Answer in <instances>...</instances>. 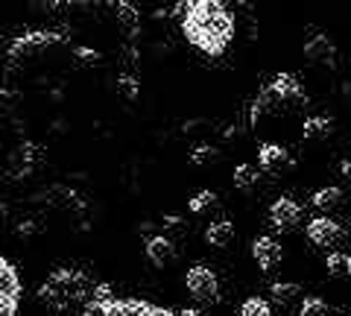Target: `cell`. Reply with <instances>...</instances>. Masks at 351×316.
<instances>
[{"mask_svg":"<svg viewBox=\"0 0 351 316\" xmlns=\"http://www.w3.org/2000/svg\"><path fill=\"white\" fill-rule=\"evenodd\" d=\"M234 237H237V232L228 220H217V223H211L205 228V243L214 246V249H228L234 243Z\"/></svg>","mask_w":351,"mask_h":316,"instance_id":"cell-17","label":"cell"},{"mask_svg":"<svg viewBox=\"0 0 351 316\" xmlns=\"http://www.w3.org/2000/svg\"><path fill=\"white\" fill-rule=\"evenodd\" d=\"M0 290H21V276L9 258L0 255Z\"/></svg>","mask_w":351,"mask_h":316,"instance_id":"cell-23","label":"cell"},{"mask_svg":"<svg viewBox=\"0 0 351 316\" xmlns=\"http://www.w3.org/2000/svg\"><path fill=\"white\" fill-rule=\"evenodd\" d=\"M21 296H24V287L21 290H0V316H18Z\"/></svg>","mask_w":351,"mask_h":316,"instance_id":"cell-24","label":"cell"},{"mask_svg":"<svg viewBox=\"0 0 351 316\" xmlns=\"http://www.w3.org/2000/svg\"><path fill=\"white\" fill-rule=\"evenodd\" d=\"M9 100H12V94H9L6 88H0V108H3V106H6Z\"/></svg>","mask_w":351,"mask_h":316,"instance_id":"cell-29","label":"cell"},{"mask_svg":"<svg viewBox=\"0 0 351 316\" xmlns=\"http://www.w3.org/2000/svg\"><path fill=\"white\" fill-rule=\"evenodd\" d=\"M325 269H328V276H334V278L346 276L348 272V255L346 252H328L325 255Z\"/></svg>","mask_w":351,"mask_h":316,"instance_id":"cell-25","label":"cell"},{"mask_svg":"<svg viewBox=\"0 0 351 316\" xmlns=\"http://www.w3.org/2000/svg\"><path fill=\"white\" fill-rule=\"evenodd\" d=\"M334 135V121L325 114H311L304 121V141H328Z\"/></svg>","mask_w":351,"mask_h":316,"instance_id":"cell-20","label":"cell"},{"mask_svg":"<svg viewBox=\"0 0 351 316\" xmlns=\"http://www.w3.org/2000/svg\"><path fill=\"white\" fill-rule=\"evenodd\" d=\"M59 45H62V36H59V32H47V29L27 32V36H18L12 45H9V50H6V64H9V68H18L21 62L38 59V56H44L47 50L59 47Z\"/></svg>","mask_w":351,"mask_h":316,"instance_id":"cell-4","label":"cell"},{"mask_svg":"<svg viewBox=\"0 0 351 316\" xmlns=\"http://www.w3.org/2000/svg\"><path fill=\"white\" fill-rule=\"evenodd\" d=\"M44 158H47V152H44V147H38L36 141H24L12 156H9V173L12 176H29V173H36Z\"/></svg>","mask_w":351,"mask_h":316,"instance_id":"cell-8","label":"cell"},{"mask_svg":"<svg viewBox=\"0 0 351 316\" xmlns=\"http://www.w3.org/2000/svg\"><path fill=\"white\" fill-rule=\"evenodd\" d=\"M182 32L205 56H223L234 41V18L219 0H193L182 18Z\"/></svg>","mask_w":351,"mask_h":316,"instance_id":"cell-1","label":"cell"},{"mask_svg":"<svg viewBox=\"0 0 351 316\" xmlns=\"http://www.w3.org/2000/svg\"><path fill=\"white\" fill-rule=\"evenodd\" d=\"M191 167H211V165H217L219 161V149L217 147H211V144H202V147H196L193 152H191Z\"/></svg>","mask_w":351,"mask_h":316,"instance_id":"cell-21","label":"cell"},{"mask_svg":"<svg viewBox=\"0 0 351 316\" xmlns=\"http://www.w3.org/2000/svg\"><path fill=\"white\" fill-rule=\"evenodd\" d=\"M343 202H346V196H343V191H339V188H334V184H331V188H319L313 193V199H311V205L322 217H331L334 211H339V208H343Z\"/></svg>","mask_w":351,"mask_h":316,"instance_id":"cell-16","label":"cell"},{"mask_svg":"<svg viewBox=\"0 0 351 316\" xmlns=\"http://www.w3.org/2000/svg\"><path fill=\"white\" fill-rule=\"evenodd\" d=\"M348 276H351V252H348Z\"/></svg>","mask_w":351,"mask_h":316,"instance_id":"cell-32","label":"cell"},{"mask_svg":"<svg viewBox=\"0 0 351 316\" xmlns=\"http://www.w3.org/2000/svg\"><path fill=\"white\" fill-rule=\"evenodd\" d=\"M114 12H117V21L123 24L129 32L138 29V9L129 6V3H114Z\"/></svg>","mask_w":351,"mask_h":316,"instance_id":"cell-28","label":"cell"},{"mask_svg":"<svg viewBox=\"0 0 351 316\" xmlns=\"http://www.w3.org/2000/svg\"><path fill=\"white\" fill-rule=\"evenodd\" d=\"M240 316H272V308H269L267 299L249 296V299L243 302V308H240Z\"/></svg>","mask_w":351,"mask_h":316,"instance_id":"cell-26","label":"cell"},{"mask_svg":"<svg viewBox=\"0 0 351 316\" xmlns=\"http://www.w3.org/2000/svg\"><path fill=\"white\" fill-rule=\"evenodd\" d=\"M258 167L269 176H281V173L293 170V158L281 144H263L258 152Z\"/></svg>","mask_w":351,"mask_h":316,"instance_id":"cell-10","label":"cell"},{"mask_svg":"<svg viewBox=\"0 0 351 316\" xmlns=\"http://www.w3.org/2000/svg\"><path fill=\"white\" fill-rule=\"evenodd\" d=\"M343 173H351V161H346V165H343Z\"/></svg>","mask_w":351,"mask_h":316,"instance_id":"cell-31","label":"cell"},{"mask_svg":"<svg viewBox=\"0 0 351 316\" xmlns=\"http://www.w3.org/2000/svg\"><path fill=\"white\" fill-rule=\"evenodd\" d=\"M307 237H311L313 246L325 249V252H337L348 241V232L337 220H331V217H313L307 223Z\"/></svg>","mask_w":351,"mask_h":316,"instance_id":"cell-5","label":"cell"},{"mask_svg":"<svg viewBox=\"0 0 351 316\" xmlns=\"http://www.w3.org/2000/svg\"><path fill=\"white\" fill-rule=\"evenodd\" d=\"M188 293L202 302V304H217L219 302V278L211 267H202L196 264L188 269Z\"/></svg>","mask_w":351,"mask_h":316,"instance_id":"cell-6","label":"cell"},{"mask_svg":"<svg viewBox=\"0 0 351 316\" xmlns=\"http://www.w3.org/2000/svg\"><path fill=\"white\" fill-rule=\"evenodd\" d=\"M281 103H278V97L276 91L269 88H261L258 97L252 100V126H263V123H269V121H276V117L281 114Z\"/></svg>","mask_w":351,"mask_h":316,"instance_id":"cell-11","label":"cell"},{"mask_svg":"<svg viewBox=\"0 0 351 316\" xmlns=\"http://www.w3.org/2000/svg\"><path fill=\"white\" fill-rule=\"evenodd\" d=\"M234 188L246 196H255L263 188V170L255 165H237L234 167Z\"/></svg>","mask_w":351,"mask_h":316,"instance_id":"cell-15","label":"cell"},{"mask_svg":"<svg viewBox=\"0 0 351 316\" xmlns=\"http://www.w3.org/2000/svg\"><path fill=\"white\" fill-rule=\"evenodd\" d=\"M252 258H255V264L263 269V272H276L284 260V249L276 237H255L252 241Z\"/></svg>","mask_w":351,"mask_h":316,"instance_id":"cell-9","label":"cell"},{"mask_svg":"<svg viewBox=\"0 0 351 316\" xmlns=\"http://www.w3.org/2000/svg\"><path fill=\"white\" fill-rule=\"evenodd\" d=\"M117 91L126 97V100H138V94H141V80L138 76H132V73H120L117 76Z\"/></svg>","mask_w":351,"mask_h":316,"instance_id":"cell-27","label":"cell"},{"mask_svg":"<svg viewBox=\"0 0 351 316\" xmlns=\"http://www.w3.org/2000/svg\"><path fill=\"white\" fill-rule=\"evenodd\" d=\"M176 258H179V252H176V243L170 241V237H149L147 241V260L156 269H164V267H173Z\"/></svg>","mask_w":351,"mask_h":316,"instance_id":"cell-13","label":"cell"},{"mask_svg":"<svg viewBox=\"0 0 351 316\" xmlns=\"http://www.w3.org/2000/svg\"><path fill=\"white\" fill-rule=\"evenodd\" d=\"M94 281L80 269H56L38 290V302L56 316H73L88 308L94 296Z\"/></svg>","mask_w":351,"mask_h":316,"instance_id":"cell-2","label":"cell"},{"mask_svg":"<svg viewBox=\"0 0 351 316\" xmlns=\"http://www.w3.org/2000/svg\"><path fill=\"white\" fill-rule=\"evenodd\" d=\"M302 220H304L302 205L295 199H290V196H281V199H276L269 205V226L281 234H293L295 228L302 226Z\"/></svg>","mask_w":351,"mask_h":316,"instance_id":"cell-7","label":"cell"},{"mask_svg":"<svg viewBox=\"0 0 351 316\" xmlns=\"http://www.w3.org/2000/svg\"><path fill=\"white\" fill-rule=\"evenodd\" d=\"M179 316H202V313L193 311V308H184V311H179Z\"/></svg>","mask_w":351,"mask_h":316,"instance_id":"cell-30","label":"cell"},{"mask_svg":"<svg viewBox=\"0 0 351 316\" xmlns=\"http://www.w3.org/2000/svg\"><path fill=\"white\" fill-rule=\"evenodd\" d=\"M269 88L276 91V97H278V103L284 106V108H290V106H302V103H307V97H304V88H302V82L295 80L293 73H278L276 80L269 82Z\"/></svg>","mask_w":351,"mask_h":316,"instance_id":"cell-12","label":"cell"},{"mask_svg":"<svg viewBox=\"0 0 351 316\" xmlns=\"http://www.w3.org/2000/svg\"><path fill=\"white\" fill-rule=\"evenodd\" d=\"M188 208H191V214H196V217H208V214H219L223 202H219V193H217V191L205 188V191H199V193H196L193 199L188 202Z\"/></svg>","mask_w":351,"mask_h":316,"instance_id":"cell-19","label":"cell"},{"mask_svg":"<svg viewBox=\"0 0 351 316\" xmlns=\"http://www.w3.org/2000/svg\"><path fill=\"white\" fill-rule=\"evenodd\" d=\"M299 316H334V308L319 296H304L299 304Z\"/></svg>","mask_w":351,"mask_h":316,"instance_id":"cell-22","label":"cell"},{"mask_svg":"<svg viewBox=\"0 0 351 316\" xmlns=\"http://www.w3.org/2000/svg\"><path fill=\"white\" fill-rule=\"evenodd\" d=\"M304 56L311 59L313 64H328V68H334L337 62V45L328 36H316L304 45Z\"/></svg>","mask_w":351,"mask_h":316,"instance_id":"cell-14","label":"cell"},{"mask_svg":"<svg viewBox=\"0 0 351 316\" xmlns=\"http://www.w3.org/2000/svg\"><path fill=\"white\" fill-rule=\"evenodd\" d=\"M269 299L278 304V308H293L295 302H304L302 299V287L295 284V281H276V284L269 287Z\"/></svg>","mask_w":351,"mask_h":316,"instance_id":"cell-18","label":"cell"},{"mask_svg":"<svg viewBox=\"0 0 351 316\" xmlns=\"http://www.w3.org/2000/svg\"><path fill=\"white\" fill-rule=\"evenodd\" d=\"M82 316H179V311L158 308L147 299H120L112 284H97Z\"/></svg>","mask_w":351,"mask_h":316,"instance_id":"cell-3","label":"cell"}]
</instances>
